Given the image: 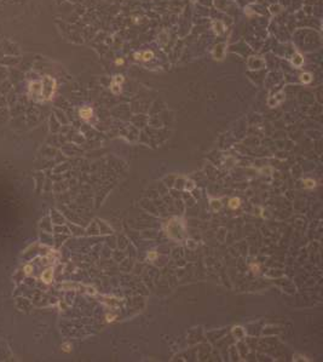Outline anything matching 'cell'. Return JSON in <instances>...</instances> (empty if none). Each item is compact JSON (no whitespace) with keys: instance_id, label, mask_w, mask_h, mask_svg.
I'll return each instance as SVG.
<instances>
[{"instance_id":"cell-14","label":"cell","mask_w":323,"mask_h":362,"mask_svg":"<svg viewBox=\"0 0 323 362\" xmlns=\"http://www.w3.org/2000/svg\"><path fill=\"white\" fill-rule=\"evenodd\" d=\"M155 257H156V253H155V252H151V253L148 256V258H149V259H154Z\"/></svg>"},{"instance_id":"cell-13","label":"cell","mask_w":323,"mask_h":362,"mask_svg":"<svg viewBox=\"0 0 323 362\" xmlns=\"http://www.w3.org/2000/svg\"><path fill=\"white\" fill-rule=\"evenodd\" d=\"M304 183H305V186H306V187H315V182H313V181H309V179H306V181H304Z\"/></svg>"},{"instance_id":"cell-9","label":"cell","mask_w":323,"mask_h":362,"mask_svg":"<svg viewBox=\"0 0 323 362\" xmlns=\"http://www.w3.org/2000/svg\"><path fill=\"white\" fill-rule=\"evenodd\" d=\"M311 79H312V75L310 73H303L300 75V81L303 84H309L311 81Z\"/></svg>"},{"instance_id":"cell-3","label":"cell","mask_w":323,"mask_h":362,"mask_svg":"<svg viewBox=\"0 0 323 362\" xmlns=\"http://www.w3.org/2000/svg\"><path fill=\"white\" fill-rule=\"evenodd\" d=\"M124 83V76L120 75V74H116L114 75V78L111 79V85H110V88L113 93H120L121 92V84Z\"/></svg>"},{"instance_id":"cell-8","label":"cell","mask_w":323,"mask_h":362,"mask_svg":"<svg viewBox=\"0 0 323 362\" xmlns=\"http://www.w3.org/2000/svg\"><path fill=\"white\" fill-rule=\"evenodd\" d=\"M92 114H93V110L91 108H88V107H85L82 109H80V116H81L82 119H90L92 116Z\"/></svg>"},{"instance_id":"cell-4","label":"cell","mask_w":323,"mask_h":362,"mask_svg":"<svg viewBox=\"0 0 323 362\" xmlns=\"http://www.w3.org/2000/svg\"><path fill=\"white\" fill-rule=\"evenodd\" d=\"M225 47H227V44H224V43L215 45L214 50H213V58H214V60L222 61V60L224 58L225 52H227V49H225Z\"/></svg>"},{"instance_id":"cell-16","label":"cell","mask_w":323,"mask_h":362,"mask_svg":"<svg viewBox=\"0 0 323 362\" xmlns=\"http://www.w3.org/2000/svg\"><path fill=\"white\" fill-rule=\"evenodd\" d=\"M124 63V60H116V64H122Z\"/></svg>"},{"instance_id":"cell-12","label":"cell","mask_w":323,"mask_h":362,"mask_svg":"<svg viewBox=\"0 0 323 362\" xmlns=\"http://www.w3.org/2000/svg\"><path fill=\"white\" fill-rule=\"evenodd\" d=\"M152 57H154L152 51H144L143 55H142V60H144V61H150Z\"/></svg>"},{"instance_id":"cell-6","label":"cell","mask_w":323,"mask_h":362,"mask_svg":"<svg viewBox=\"0 0 323 362\" xmlns=\"http://www.w3.org/2000/svg\"><path fill=\"white\" fill-rule=\"evenodd\" d=\"M225 29H227V27H225V25H224L222 21L213 22V30H214V33H215L217 35H222L224 32H225Z\"/></svg>"},{"instance_id":"cell-11","label":"cell","mask_w":323,"mask_h":362,"mask_svg":"<svg viewBox=\"0 0 323 362\" xmlns=\"http://www.w3.org/2000/svg\"><path fill=\"white\" fill-rule=\"evenodd\" d=\"M43 280L45 282H50L52 280V270H46L44 274H43Z\"/></svg>"},{"instance_id":"cell-2","label":"cell","mask_w":323,"mask_h":362,"mask_svg":"<svg viewBox=\"0 0 323 362\" xmlns=\"http://www.w3.org/2000/svg\"><path fill=\"white\" fill-rule=\"evenodd\" d=\"M247 64L251 69H261L265 67V61L261 57H258V56H251L248 58Z\"/></svg>"},{"instance_id":"cell-5","label":"cell","mask_w":323,"mask_h":362,"mask_svg":"<svg viewBox=\"0 0 323 362\" xmlns=\"http://www.w3.org/2000/svg\"><path fill=\"white\" fill-rule=\"evenodd\" d=\"M283 96H285V93L281 91V92H278L276 96H272V97H270V98H269V101H268L269 106H270V107H275V106H277L278 103H281L282 101L285 99Z\"/></svg>"},{"instance_id":"cell-1","label":"cell","mask_w":323,"mask_h":362,"mask_svg":"<svg viewBox=\"0 0 323 362\" xmlns=\"http://www.w3.org/2000/svg\"><path fill=\"white\" fill-rule=\"evenodd\" d=\"M43 85H44V87H41V90H43L44 96L46 98H51V96H52V93L55 91V87H56L55 80L52 78H50V76H45Z\"/></svg>"},{"instance_id":"cell-15","label":"cell","mask_w":323,"mask_h":362,"mask_svg":"<svg viewBox=\"0 0 323 362\" xmlns=\"http://www.w3.org/2000/svg\"><path fill=\"white\" fill-rule=\"evenodd\" d=\"M134 58H136V60H139V58H142V55H141V53H138V52H136V53H134Z\"/></svg>"},{"instance_id":"cell-7","label":"cell","mask_w":323,"mask_h":362,"mask_svg":"<svg viewBox=\"0 0 323 362\" xmlns=\"http://www.w3.org/2000/svg\"><path fill=\"white\" fill-rule=\"evenodd\" d=\"M292 64L294 67H296V68H300V67H303V64H304V57L299 53V52H296L294 56H293V58H292Z\"/></svg>"},{"instance_id":"cell-10","label":"cell","mask_w":323,"mask_h":362,"mask_svg":"<svg viewBox=\"0 0 323 362\" xmlns=\"http://www.w3.org/2000/svg\"><path fill=\"white\" fill-rule=\"evenodd\" d=\"M240 202H241V201H240L238 197H234V199H231V200L229 201V206L235 210V208H237V207L240 206Z\"/></svg>"}]
</instances>
